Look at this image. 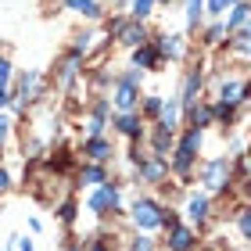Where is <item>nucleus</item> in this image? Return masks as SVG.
Returning a JSON list of instances; mask_svg holds the SVG:
<instances>
[{"instance_id":"obj_5","label":"nucleus","mask_w":251,"mask_h":251,"mask_svg":"<svg viewBox=\"0 0 251 251\" xmlns=\"http://www.w3.org/2000/svg\"><path fill=\"white\" fill-rule=\"evenodd\" d=\"M108 208H119V190L111 183H104L94 198H90V212H108Z\"/></svg>"},{"instance_id":"obj_13","label":"nucleus","mask_w":251,"mask_h":251,"mask_svg":"<svg viewBox=\"0 0 251 251\" xmlns=\"http://www.w3.org/2000/svg\"><path fill=\"white\" fill-rule=\"evenodd\" d=\"M108 151H111V147H108L104 140H100V136H90V144L83 147V154H90L94 162H104V158H108Z\"/></svg>"},{"instance_id":"obj_9","label":"nucleus","mask_w":251,"mask_h":251,"mask_svg":"<svg viewBox=\"0 0 251 251\" xmlns=\"http://www.w3.org/2000/svg\"><path fill=\"white\" fill-rule=\"evenodd\" d=\"M133 65H136V68H154V65H158V50L147 47V43H140V47L133 50Z\"/></svg>"},{"instance_id":"obj_31","label":"nucleus","mask_w":251,"mask_h":251,"mask_svg":"<svg viewBox=\"0 0 251 251\" xmlns=\"http://www.w3.org/2000/svg\"><path fill=\"white\" fill-rule=\"evenodd\" d=\"M0 190H7V173L0 169Z\"/></svg>"},{"instance_id":"obj_17","label":"nucleus","mask_w":251,"mask_h":251,"mask_svg":"<svg viewBox=\"0 0 251 251\" xmlns=\"http://www.w3.org/2000/svg\"><path fill=\"white\" fill-rule=\"evenodd\" d=\"M244 22H248V7H244V4H233V15H230V22L223 25V32H230V29H244Z\"/></svg>"},{"instance_id":"obj_32","label":"nucleus","mask_w":251,"mask_h":251,"mask_svg":"<svg viewBox=\"0 0 251 251\" xmlns=\"http://www.w3.org/2000/svg\"><path fill=\"white\" fill-rule=\"evenodd\" d=\"M90 251H111V248H108V244H100V241H97V244H94V248H90Z\"/></svg>"},{"instance_id":"obj_27","label":"nucleus","mask_w":251,"mask_h":251,"mask_svg":"<svg viewBox=\"0 0 251 251\" xmlns=\"http://www.w3.org/2000/svg\"><path fill=\"white\" fill-rule=\"evenodd\" d=\"M147 111H154V115H158V111H162V97H151V100H147Z\"/></svg>"},{"instance_id":"obj_19","label":"nucleus","mask_w":251,"mask_h":251,"mask_svg":"<svg viewBox=\"0 0 251 251\" xmlns=\"http://www.w3.org/2000/svg\"><path fill=\"white\" fill-rule=\"evenodd\" d=\"M151 4H154V0H133V7H129V11H133V18L140 22V18L147 15V11H151Z\"/></svg>"},{"instance_id":"obj_15","label":"nucleus","mask_w":251,"mask_h":251,"mask_svg":"<svg viewBox=\"0 0 251 251\" xmlns=\"http://www.w3.org/2000/svg\"><path fill=\"white\" fill-rule=\"evenodd\" d=\"M115 126H119V133H126V136H136V133H140V119H136L133 111H122Z\"/></svg>"},{"instance_id":"obj_18","label":"nucleus","mask_w":251,"mask_h":251,"mask_svg":"<svg viewBox=\"0 0 251 251\" xmlns=\"http://www.w3.org/2000/svg\"><path fill=\"white\" fill-rule=\"evenodd\" d=\"M162 158H154V162H147V165H140V173H144V179H151V183H154V179L158 176H162Z\"/></svg>"},{"instance_id":"obj_23","label":"nucleus","mask_w":251,"mask_h":251,"mask_svg":"<svg viewBox=\"0 0 251 251\" xmlns=\"http://www.w3.org/2000/svg\"><path fill=\"white\" fill-rule=\"evenodd\" d=\"M233 47L241 50V54L248 50V32H244V29H237V40H233Z\"/></svg>"},{"instance_id":"obj_22","label":"nucleus","mask_w":251,"mask_h":251,"mask_svg":"<svg viewBox=\"0 0 251 251\" xmlns=\"http://www.w3.org/2000/svg\"><path fill=\"white\" fill-rule=\"evenodd\" d=\"M233 4H237V0H208V11H212V15H223V11L233 7Z\"/></svg>"},{"instance_id":"obj_6","label":"nucleus","mask_w":251,"mask_h":251,"mask_svg":"<svg viewBox=\"0 0 251 251\" xmlns=\"http://www.w3.org/2000/svg\"><path fill=\"white\" fill-rule=\"evenodd\" d=\"M115 32H119V40L126 43V47H140V43H147V36H144V29H140V22H115Z\"/></svg>"},{"instance_id":"obj_10","label":"nucleus","mask_w":251,"mask_h":251,"mask_svg":"<svg viewBox=\"0 0 251 251\" xmlns=\"http://www.w3.org/2000/svg\"><path fill=\"white\" fill-rule=\"evenodd\" d=\"M158 115H162V122H158L162 129H173L176 119H179V100H176V97H169V104L162 100V111H158Z\"/></svg>"},{"instance_id":"obj_2","label":"nucleus","mask_w":251,"mask_h":251,"mask_svg":"<svg viewBox=\"0 0 251 251\" xmlns=\"http://www.w3.org/2000/svg\"><path fill=\"white\" fill-rule=\"evenodd\" d=\"M133 219L140 230H154V226H162V212H158L154 201H136L133 204Z\"/></svg>"},{"instance_id":"obj_20","label":"nucleus","mask_w":251,"mask_h":251,"mask_svg":"<svg viewBox=\"0 0 251 251\" xmlns=\"http://www.w3.org/2000/svg\"><path fill=\"white\" fill-rule=\"evenodd\" d=\"M201 4H204V0H190V4H187V22H190V25H198V18H201Z\"/></svg>"},{"instance_id":"obj_33","label":"nucleus","mask_w":251,"mask_h":251,"mask_svg":"<svg viewBox=\"0 0 251 251\" xmlns=\"http://www.w3.org/2000/svg\"><path fill=\"white\" fill-rule=\"evenodd\" d=\"M7 104V90H0V108H4Z\"/></svg>"},{"instance_id":"obj_16","label":"nucleus","mask_w":251,"mask_h":251,"mask_svg":"<svg viewBox=\"0 0 251 251\" xmlns=\"http://www.w3.org/2000/svg\"><path fill=\"white\" fill-rule=\"evenodd\" d=\"M65 7L68 11H79V15H86V18H97L100 15V7L94 4V0H65Z\"/></svg>"},{"instance_id":"obj_8","label":"nucleus","mask_w":251,"mask_h":251,"mask_svg":"<svg viewBox=\"0 0 251 251\" xmlns=\"http://www.w3.org/2000/svg\"><path fill=\"white\" fill-rule=\"evenodd\" d=\"M198 90H201V75H198V72H190V75H187V83H183V97H179V104H183L187 111L194 108V100H198Z\"/></svg>"},{"instance_id":"obj_26","label":"nucleus","mask_w":251,"mask_h":251,"mask_svg":"<svg viewBox=\"0 0 251 251\" xmlns=\"http://www.w3.org/2000/svg\"><path fill=\"white\" fill-rule=\"evenodd\" d=\"M61 219H75V204H72V201L61 204Z\"/></svg>"},{"instance_id":"obj_30","label":"nucleus","mask_w":251,"mask_h":251,"mask_svg":"<svg viewBox=\"0 0 251 251\" xmlns=\"http://www.w3.org/2000/svg\"><path fill=\"white\" fill-rule=\"evenodd\" d=\"M18 251H32V241H29V237H22V241H18Z\"/></svg>"},{"instance_id":"obj_7","label":"nucleus","mask_w":251,"mask_h":251,"mask_svg":"<svg viewBox=\"0 0 251 251\" xmlns=\"http://www.w3.org/2000/svg\"><path fill=\"white\" fill-rule=\"evenodd\" d=\"M169 248L173 251H190L194 248V233L187 226H173V233H169Z\"/></svg>"},{"instance_id":"obj_11","label":"nucleus","mask_w":251,"mask_h":251,"mask_svg":"<svg viewBox=\"0 0 251 251\" xmlns=\"http://www.w3.org/2000/svg\"><path fill=\"white\" fill-rule=\"evenodd\" d=\"M154 50H158V58H162V54L179 58V54H183V43H179V36H162V40L154 43Z\"/></svg>"},{"instance_id":"obj_4","label":"nucleus","mask_w":251,"mask_h":251,"mask_svg":"<svg viewBox=\"0 0 251 251\" xmlns=\"http://www.w3.org/2000/svg\"><path fill=\"white\" fill-rule=\"evenodd\" d=\"M226 179H230V165H226V158L208 162V169H204V187H208V190H223Z\"/></svg>"},{"instance_id":"obj_1","label":"nucleus","mask_w":251,"mask_h":251,"mask_svg":"<svg viewBox=\"0 0 251 251\" xmlns=\"http://www.w3.org/2000/svg\"><path fill=\"white\" fill-rule=\"evenodd\" d=\"M198 147H201V129L194 126V129L179 140V147H176V154H173V169L176 173H187L190 169V162H194V154H198Z\"/></svg>"},{"instance_id":"obj_29","label":"nucleus","mask_w":251,"mask_h":251,"mask_svg":"<svg viewBox=\"0 0 251 251\" xmlns=\"http://www.w3.org/2000/svg\"><path fill=\"white\" fill-rule=\"evenodd\" d=\"M7 126H11V122H7L4 115H0V144H4V140H7Z\"/></svg>"},{"instance_id":"obj_21","label":"nucleus","mask_w":251,"mask_h":251,"mask_svg":"<svg viewBox=\"0 0 251 251\" xmlns=\"http://www.w3.org/2000/svg\"><path fill=\"white\" fill-rule=\"evenodd\" d=\"M83 183H104V169H86V173H83Z\"/></svg>"},{"instance_id":"obj_28","label":"nucleus","mask_w":251,"mask_h":251,"mask_svg":"<svg viewBox=\"0 0 251 251\" xmlns=\"http://www.w3.org/2000/svg\"><path fill=\"white\" fill-rule=\"evenodd\" d=\"M241 233H244V237L251 233V219H248V212H241Z\"/></svg>"},{"instance_id":"obj_14","label":"nucleus","mask_w":251,"mask_h":251,"mask_svg":"<svg viewBox=\"0 0 251 251\" xmlns=\"http://www.w3.org/2000/svg\"><path fill=\"white\" fill-rule=\"evenodd\" d=\"M244 94V83H223V104H241Z\"/></svg>"},{"instance_id":"obj_24","label":"nucleus","mask_w":251,"mask_h":251,"mask_svg":"<svg viewBox=\"0 0 251 251\" xmlns=\"http://www.w3.org/2000/svg\"><path fill=\"white\" fill-rule=\"evenodd\" d=\"M7 79H11V65H7V61H0V90L7 86Z\"/></svg>"},{"instance_id":"obj_3","label":"nucleus","mask_w":251,"mask_h":251,"mask_svg":"<svg viewBox=\"0 0 251 251\" xmlns=\"http://www.w3.org/2000/svg\"><path fill=\"white\" fill-rule=\"evenodd\" d=\"M115 104H119L122 111H133V108H136V72H129V75L119 79V86H115Z\"/></svg>"},{"instance_id":"obj_12","label":"nucleus","mask_w":251,"mask_h":251,"mask_svg":"<svg viewBox=\"0 0 251 251\" xmlns=\"http://www.w3.org/2000/svg\"><path fill=\"white\" fill-rule=\"evenodd\" d=\"M187 215L194 223H201L204 215H208V198H204V194H194V198L187 201Z\"/></svg>"},{"instance_id":"obj_25","label":"nucleus","mask_w":251,"mask_h":251,"mask_svg":"<svg viewBox=\"0 0 251 251\" xmlns=\"http://www.w3.org/2000/svg\"><path fill=\"white\" fill-rule=\"evenodd\" d=\"M133 251H151V241H147V237H136V241H133Z\"/></svg>"}]
</instances>
